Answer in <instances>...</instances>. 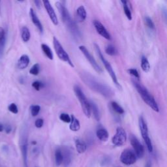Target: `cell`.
<instances>
[{
    "instance_id": "cell-15",
    "label": "cell",
    "mask_w": 167,
    "mask_h": 167,
    "mask_svg": "<svg viewBox=\"0 0 167 167\" xmlns=\"http://www.w3.org/2000/svg\"><path fill=\"white\" fill-rule=\"evenodd\" d=\"M29 15H30L32 21L34 25L37 27L39 32H40L41 33H43V31H44L43 26L40 21V20H39V18H38L35 11H34L33 9H32V8L29 9Z\"/></svg>"
},
{
    "instance_id": "cell-26",
    "label": "cell",
    "mask_w": 167,
    "mask_h": 167,
    "mask_svg": "<svg viewBox=\"0 0 167 167\" xmlns=\"http://www.w3.org/2000/svg\"><path fill=\"white\" fill-rule=\"evenodd\" d=\"M41 49H42V50L43 51L44 54H45L46 56L48 59H50V60H53V58H54L53 53H52V51L50 47H49L47 45H46V44H42Z\"/></svg>"
},
{
    "instance_id": "cell-41",
    "label": "cell",
    "mask_w": 167,
    "mask_h": 167,
    "mask_svg": "<svg viewBox=\"0 0 167 167\" xmlns=\"http://www.w3.org/2000/svg\"><path fill=\"white\" fill-rule=\"evenodd\" d=\"M4 130V125L0 122V132H2Z\"/></svg>"
},
{
    "instance_id": "cell-20",
    "label": "cell",
    "mask_w": 167,
    "mask_h": 167,
    "mask_svg": "<svg viewBox=\"0 0 167 167\" xmlns=\"http://www.w3.org/2000/svg\"><path fill=\"white\" fill-rule=\"evenodd\" d=\"M96 135L97 138L102 142H106L109 137V132L104 128H100L97 129L96 132Z\"/></svg>"
},
{
    "instance_id": "cell-25",
    "label": "cell",
    "mask_w": 167,
    "mask_h": 167,
    "mask_svg": "<svg viewBox=\"0 0 167 167\" xmlns=\"http://www.w3.org/2000/svg\"><path fill=\"white\" fill-rule=\"evenodd\" d=\"M141 68L144 72H148L150 70V64L148 59L144 56L141 58Z\"/></svg>"
},
{
    "instance_id": "cell-30",
    "label": "cell",
    "mask_w": 167,
    "mask_h": 167,
    "mask_svg": "<svg viewBox=\"0 0 167 167\" xmlns=\"http://www.w3.org/2000/svg\"><path fill=\"white\" fill-rule=\"evenodd\" d=\"M39 72H40V65H39V63L34 64L30 69V70H29V73L34 76L38 75L39 74Z\"/></svg>"
},
{
    "instance_id": "cell-6",
    "label": "cell",
    "mask_w": 167,
    "mask_h": 167,
    "mask_svg": "<svg viewBox=\"0 0 167 167\" xmlns=\"http://www.w3.org/2000/svg\"><path fill=\"white\" fill-rule=\"evenodd\" d=\"M28 130L26 126H24L20 131V146L22 154L24 165L25 167H28Z\"/></svg>"
},
{
    "instance_id": "cell-40",
    "label": "cell",
    "mask_w": 167,
    "mask_h": 167,
    "mask_svg": "<svg viewBox=\"0 0 167 167\" xmlns=\"http://www.w3.org/2000/svg\"><path fill=\"white\" fill-rule=\"evenodd\" d=\"M34 3H35L36 7H37L39 9H41V2L38 1V0H35V1H34Z\"/></svg>"
},
{
    "instance_id": "cell-17",
    "label": "cell",
    "mask_w": 167,
    "mask_h": 167,
    "mask_svg": "<svg viewBox=\"0 0 167 167\" xmlns=\"http://www.w3.org/2000/svg\"><path fill=\"white\" fill-rule=\"evenodd\" d=\"M30 60L28 55L24 54L20 56L18 61V67L20 69H26L28 65Z\"/></svg>"
},
{
    "instance_id": "cell-34",
    "label": "cell",
    "mask_w": 167,
    "mask_h": 167,
    "mask_svg": "<svg viewBox=\"0 0 167 167\" xmlns=\"http://www.w3.org/2000/svg\"><path fill=\"white\" fill-rule=\"evenodd\" d=\"M60 120L64 123H70L71 122V117L67 113H61L60 116Z\"/></svg>"
},
{
    "instance_id": "cell-24",
    "label": "cell",
    "mask_w": 167,
    "mask_h": 167,
    "mask_svg": "<svg viewBox=\"0 0 167 167\" xmlns=\"http://www.w3.org/2000/svg\"><path fill=\"white\" fill-rule=\"evenodd\" d=\"M21 37L22 41L25 43L28 42L29 41V39H30L31 37L30 32H29V29L26 26H24L22 28Z\"/></svg>"
},
{
    "instance_id": "cell-29",
    "label": "cell",
    "mask_w": 167,
    "mask_h": 167,
    "mask_svg": "<svg viewBox=\"0 0 167 167\" xmlns=\"http://www.w3.org/2000/svg\"><path fill=\"white\" fill-rule=\"evenodd\" d=\"M105 52L108 55L114 56L117 54V50L116 48L112 45H109L105 48Z\"/></svg>"
},
{
    "instance_id": "cell-18",
    "label": "cell",
    "mask_w": 167,
    "mask_h": 167,
    "mask_svg": "<svg viewBox=\"0 0 167 167\" xmlns=\"http://www.w3.org/2000/svg\"><path fill=\"white\" fill-rule=\"evenodd\" d=\"M87 17V12L83 6L78 7L76 10V19L78 22L84 21Z\"/></svg>"
},
{
    "instance_id": "cell-7",
    "label": "cell",
    "mask_w": 167,
    "mask_h": 167,
    "mask_svg": "<svg viewBox=\"0 0 167 167\" xmlns=\"http://www.w3.org/2000/svg\"><path fill=\"white\" fill-rule=\"evenodd\" d=\"M53 44L54 47V50L58 58H60L61 60L68 63L71 67H74L75 65L72 62L67 52L65 50V49L63 48L60 42L59 41V40L56 37H54L53 38Z\"/></svg>"
},
{
    "instance_id": "cell-43",
    "label": "cell",
    "mask_w": 167,
    "mask_h": 167,
    "mask_svg": "<svg viewBox=\"0 0 167 167\" xmlns=\"http://www.w3.org/2000/svg\"><path fill=\"white\" fill-rule=\"evenodd\" d=\"M32 144H36V142H32Z\"/></svg>"
},
{
    "instance_id": "cell-13",
    "label": "cell",
    "mask_w": 167,
    "mask_h": 167,
    "mask_svg": "<svg viewBox=\"0 0 167 167\" xmlns=\"http://www.w3.org/2000/svg\"><path fill=\"white\" fill-rule=\"evenodd\" d=\"M93 25H94L96 31L100 35L107 39V40L109 41L111 40V36L110 35V33L101 22H99V20H93Z\"/></svg>"
},
{
    "instance_id": "cell-39",
    "label": "cell",
    "mask_w": 167,
    "mask_h": 167,
    "mask_svg": "<svg viewBox=\"0 0 167 167\" xmlns=\"http://www.w3.org/2000/svg\"><path fill=\"white\" fill-rule=\"evenodd\" d=\"M4 129H5V130H6V133H7V134L10 133V132H11V130H12L11 126L10 125H6V127H4Z\"/></svg>"
},
{
    "instance_id": "cell-9",
    "label": "cell",
    "mask_w": 167,
    "mask_h": 167,
    "mask_svg": "<svg viewBox=\"0 0 167 167\" xmlns=\"http://www.w3.org/2000/svg\"><path fill=\"white\" fill-rule=\"evenodd\" d=\"M79 50L82 52L83 54L84 55V56L86 58V60L89 61L90 65L93 68V69H94L98 73L102 72V69H101V67L99 66V64H98L97 62L95 60V58L93 57V56L91 54V53L89 52V50H87L86 46H80Z\"/></svg>"
},
{
    "instance_id": "cell-32",
    "label": "cell",
    "mask_w": 167,
    "mask_h": 167,
    "mask_svg": "<svg viewBox=\"0 0 167 167\" xmlns=\"http://www.w3.org/2000/svg\"><path fill=\"white\" fill-rule=\"evenodd\" d=\"M41 110V106L39 105H32L30 106V112L32 116H37Z\"/></svg>"
},
{
    "instance_id": "cell-28",
    "label": "cell",
    "mask_w": 167,
    "mask_h": 167,
    "mask_svg": "<svg viewBox=\"0 0 167 167\" xmlns=\"http://www.w3.org/2000/svg\"><path fill=\"white\" fill-rule=\"evenodd\" d=\"M55 161L57 166H60L63 163V156L61 148H58L55 151Z\"/></svg>"
},
{
    "instance_id": "cell-44",
    "label": "cell",
    "mask_w": 167,
    "mask_h": 167,
    "mask_svg": "<svg viewBox=\"0 0 167 167\" xmlns=\"http://www.w3.org/2000/svg\"><path fill=\"white\" fill-rule=\"evenodd\" d=\"M0 3H1V2H0Z\"/></svg>"
},
{
    "instance_id": "cell-14",
    "label": "cell",
    "mask_w": 167,
    "mask_h": 167,
    "mask_svg": "<svg viewBox=\"0 0 167 167\" xmlns=\"http://www.w3.org/2000/svg\"><path fill=\"white\" fill-rule=\"evenodd\" d=\"M43 3L44 4V7H45L46 12L48 14V16H49V17H50L52 23L54 24L55 26L58 25V17L56 16V14L55 13V11L54 10L53 7L51 6L50 2L46 1H46H43Z\"/></svg>"
},
{
    "instance_id": "cell-36",
    "label": "cell",
    "mask_w": 167,
    "mask_h": 167,
    "mask_svg": "<svg viewBox=\"0 0 167 167\" xmlns=\"http://www.w3.org/2000/svg\"><path fill=\"white\" fill-rule=\"evenodd\" d=\"M127 72L129 75L133 76L135 78H137V79H139L140 78V75L136 69H129L127 70Z\"/></svg>"
},
{
    "instance_id": "cell-3",
    "label": "cell",
    "mask_w": 167,
    "mask_h": 167,
    "mask_svg": "<svg viewBox=\"0 0 167 167\" xmlns=\"http://www.w3.org/2000/svg\"><path fill=\"white\" fill-rule=\"evenodd\" d=\"M132 82L136 90L138 91L140 96L146 104L149 106L155 112H159V107L158 105V102H156L154 96L147 90V88H146L141 83L136 80H132Z\"/></svg>"
},
{
    "instance_id": "cell-16",
    "label": "cell",
    "mask_w": 167,
    "mask_h": 167,
    "mask_svg": "<svg viewBox=\"0 0 167 167\" xmlns=\"http://www.w3.org/2000/svg\"><path fill=\"white\" fill-rule=\"evenodd\" d=\"M63 156V164L65 167H67L71 162V152L67 147H63L61 148Z\"/></svg>"
},
{
    "instance_id": "cell-4",
    "label": "cell",
    "mask_w": 167,
    "mask_h": 167,
    "mask_svg": "<svg viewBox=\"0 0 167 167\" xmlns=\"http://www.w3.org/2000/svg\"><path fill=\"white\" fill-rule=\"evenodd\" d=\"M93 45H94L95 50V51H96V52L98 56H99V58H100V60H101L102 64L104 65V66H105V67L106 69V70L108 72H109V75L111 76L113 82H114V84L116 85V86L117 88H118L119 90H121L122 87L120 85V84L119 83L118 80H117V76L116 75V73H115L114 69H113V68H112L111 64L106 60V59L104 57V56H103L102 53V52L101 50V48H99V45H98L97 44H96V43L93 44Z\"/></svg>"
},
{
    "instance_id": "cell-8",
    "label": "cell",
    "mask_w": 167,
    "mask_h": 167,
    "mask_svg": "<svg viewBox=\"0 0 167 167\" xmlns=\"http://www.w3.org/2000/svg\"><path fill=\"white\" fill-rule=\"evenodd\" d=\"M139 125L142 136L145 142V144H146L147 148H148L149 152L151 153L153 151V145H152L151 139L149 136L148 125H147V124L146 123L143 116H141L139 117Z\"/></svg>"
},
{
    "instance_id": "cell-19",
    "label": "cell",
    "mask_w": 167,
    "mask_h": 167,
    "mask_svg": "<svg viewBox=\"0 0 167 167\" xmlns=\"http://www.w3.org/2000/svg\"><path fill=\"white\" fill-rule=\"evenodd\" d=\"M70 123H71V124L69 126V128L72 131L76 132V131L80 130V121L73 114L71 115Z\"/></svg>"
},
{
    "instance_id": "cell-21",
    "label": "cell",
    "mask_w": 167,
    "mask_h": 167,
    "mask_svg": "<svg viewBox=\"0 0 167 167\" xmlns=\"http://www.w3.org/2000/svg\"><path fill=\"white\" fill-rule=\"evenodd\" d=\"M90 103V108H91V112H93V114L94 116L95 119L97 121H99L101 119V114L99 107L97 105L96 103L91 101Z\"/></svg>"
},
{
    "instance_id": "cell-38",
    "label": "cell",
    "mask_w": 167,
    "mask_h": 167,
    "mask_svg": "<svg viewBox=\"0 0 167 167\" xmlns=\"http://www.w3.org/2000/svg\"><path fill=\"white\" fill-rule=\"evenodd\" d=\"M6 32L2 27H0V43L6 40Z\"/></svg>"
},
{
    "instance_id": "cell-22",
    "label": "cell",
    "mask_w": 167,
    "mask_h": 167,
    "mask_svg": "<svg viewBox=\"0 0 167 167\" xmlns=\"http://www.w3.org/2000/svg\"><path fill=\"white\" fill-rule=\"evenodd\" d=\"M75 146L77 151L79 154H83L86 151L87 146L85 142L80 139H76L75 141Z\"/></svg>"
},
{
    "instance_id": "cell-37",
    "label": "cell",
    "mask_w": 167,
    "mask_h": 167,
    "mask_svg": "<svg viewBox=\"0 0 167 167\" xmlns=\"http://www.w3.org/2000/svg\"><path fill=\"white\" fill-rule=\"evenodd\" d=\"M44 125V120L42 118H38L35 121V125L37 128H41Z\"/></svg>"
},
{
    "instance_id": "cell-35",
    "label": "cell",
    "mask_w": 167,
    "mask_h": 167,
    "mask_svg": "<svg viewBox=\"0 0 167 167\" xmlns=\"http://www.w3.org/2000/svg\"><path fill=\"white\" fill-rule=\"evenodd\" d=\"M8 110L11 112H12L13 114H17L18 112V109L15 103H11V104L8 106Z\"/></svg>"
},
{
    "instance_id": "cell-1",
    "label": "cell",
    "mask_w": 167,
    "mask_h": 167,
    "mask_svg": "<svg viewBox=\"0 0 167 167\" xmlns=\"http://www.w3.org/2000/svg\"><path fill=\"white\" fill-rule=\"evenodd\" d=\"M80 76L82 80L91 90L99 93L106 99H110L114 95V91L110 86L106 85L105 83L99 80L90 73L84 72H82L80 73Z\"/></svg>"
},
{
    "instance_id": "cell-10",
    "label": "cell",
    "mask_w": 167,
    "mask_h": 167,
    "mask_svg": "<svg viewBox=\"0 0 167 167\" xmlns=\"http://www.w3.org/2000/svg\"><path fill=\"white\" fill-rule=\"evenodd\" d=\"M130 142L132 146V148L134 149V152L137 158L141 159L144 157L145 150L143 145H142L140 141L138 140L136 137L133 135H131L130 136Z\"/></svg>"
},
{
    "instance_id": "cell-27",
    "label": "cell",
    "mask_w": 167,
    "mask_h": 167,
    "mask_svg": "<svg viewBox=\"0 0 167 167\" xmlns=\"http://www.w3.org/2000/svg\"><path fill=\"white\" fill-rule=\"evenodd\" d=\"M111 106H112V109H113V110H114L115 112H116L117 114H124V110L123 108L118 104V103L115 102V101H112L111 103Z\"/></svg>"
},
{
    "instance_id": "cell-33",
    "label": "cell",
    "mask_w": 167,
    "mask_h": 167,
    "mask_svg": "<svg viewBox=\"0 0 167 167\" xmlns=\"http://www.w3.org/2000/svg\"><path fill=\"white\" fill-rule=\"evenodd\" d=\"M32 87L36 91H39L41 90V88H43L44 87H45V84H44L41 81L36 80L32 83Z\"/></svg>"
},
{
    "instance_id": "cell-23",
    "label": "cell",
    "mask_w": 167,
    "mask_h": 167,
    "mask_svg": "<svg viewBox=\"0 0 167 167\" xmlns=\"http://www.w3.org/2000/svg\"><path fill=\"white\" fill-rule=\"evenodd\" d=\"M121 3L123 5V7H124V11L125 14V16L127 17V19L129 20H132V13L129 7V2L127 1H121Z\"/></svg>"
},
{
    "instance_id": "cell-5",
    "label": "cell",
    "mask_w": 167,
    "mask_h": 167,
    "mask_svg": "<svg viewBox=\"0 0 167 167\" xmlns=\"http://www.w3.org/2000/svg\"><path fill=\"white\" fill-rule=\"evenodd\" d=\"M74 91L77 97V99L80 102V105H81L84 114H85V116L87 117L90 118V117H91V112L90 103L89 101L87 100L86 95H84V93L81 88L78 86L76 85L74 86Z\"/></svg>"
},
{
    "instance_id": "cell-11",
    "label": "cell",
    "mask_w": 167,
    "mask_h": 167,
    "mask_svg": "<svg viewBox=\"0 0 167 167\" xmlns=\"http://www.w3.org/2000/svg\"><path fill=\"white\" fill-rule=\"evenodd\" d=\"M127 140V134L125 129L121 127H117L115 135L113 136L112 142L113 144L117 146H123Z\"/></svg>"
},
{
    "instance_id": "cell-2",
    "label": "cell",
    "mask_w": 167,
    "mask_h": 167,
    "mask_svg": "<svg viewBox=\"0 0 167 167\" xmlns=\"http://www.w3.org/2000/svg\"><path fill=\"white\" fill-rule=\"evenodd\" d=\"M56 6L60 13L62 21L65 24L69 31L75 39H79L81 37V33L78 28L76 22L72 19L71 14L65 6L61 2H56Z\"/></svg>"
},
{
    "instance_id": "cell-12",
    "label": "cell",
    "mask_w": 167,
    "mask_h": 167,
    "mask_svg": "<svg viewBox=\"0 0 167 167\" xmlns=\"http://www.w3.org/2000/svg\"><path fill=\"white\" fill-rule=\"evenodd\" d=\"M120 161L124 165H131L134 164L136 161V156L133 151L129 149H125L122 151L120 156Z\"/></svg>"
},
{
    "instance_id": "cell-31",
    "label": "cell",
    "mask_w": 167,
    "mask_h": 167,
    "mask_svg": "<svg viewBox=\"0 0 167 167\" xmlns=\"http://www.w3.org/2000/svg\"><path fill=\"white\" fill-rule=\"evenodd\" d=\"M144 23L146 24V26H147V27L151 29H155V24L152 20L151 18H150L148 16H146L144 17Z\"/></svg>"
},
{
    "instance_id": "cell-42",
    "label": "cell",
    "mask_w": 167,
    "mask_h": 167,
    "mask_svg": "<svg viewBox=\"0 0 167 167\" xmlns=\"http://www.w3.org/2000/svg\"><path fill=\"white\" fill-rule=\"evenodd\" d=\"M145 167H151V163H150V161H148V163H147L146 164Z\"/></svg>"
}]
</instances>
